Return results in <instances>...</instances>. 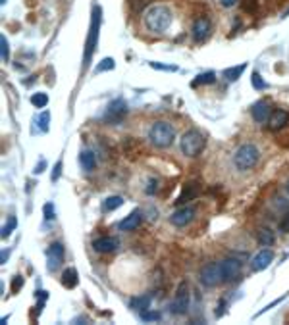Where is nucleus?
<instances>
[{"label": "nucleus", "mask_w": 289, "mask_h": 325, "mask_svg": "<svg viewBox=\"0 0 289 325\" xmlns=\"http://www.w3.org/2000/svg\"><path fill=\"white\" fill-rule=\"evenodd\" d=\"M258 158H260V152L256 148L253 142H247V144H241L239 148L235 150V156H233V164L239 171H249L258 164Z\"/></svg>", "instance_id": "nucleus-4"}, {"label": "nucleus", "mask_w": 289, "mask_h": 325, "mask_svg": "<svg viewBox=\"0 0 289 325\" xmlns=\"http://www.w3.org/2000/svg\"><path fill=\"white\" fill-rule=\"evenodd\" d=\"M216 81V73L214 71H207V73L197 75V79L193 81V87H198V85H212Z\"/></svg>", "instance_id": "nucleus-24"}, {"label": "nucleus", "mask_w": 289, "mask_h": 325, "mask_svg": "<svg viewBox=\"0 0 289 325\" xmlns=\"http://www.w3.org/2000/svg\"><path fill=\"white\" fill-rule=\"evenodd\" d=\"M16 227H17V219L14 216H8V219H6V225L2 227V239H8Z\"/></svg>", "instance_id": "nucleus-26"}, {"label": "nucleus", "mask_w": 289, "mask_h": 325, "mask_svg": "<svg viewBox=\"0 0 289 325\" xmlns=\"http://www.w3.org/2000/svg\"><path fill=\"white\" fill-rule=\"evenodd\" d=\"M60 171H62V162H56V166H54V171H52V181H58V177H60Z\"/></svg>", "instance_id": "nucleus-38"}, {"label": "nucleus", "mask_w": 289, "mask_h": 325, "mask_svg": "<svg viewBox=\"0 0 289 325\" xmlns=\"http://www.w3.org/2000/svg\"><path fill=\"white\" fill-rule=\"evenodd\" d=\"M150 306V296L149 294H143V296H137V298H133L131 300V308L133 310H137V312H147Z\"/></svg>", "instance_id": "nucleus-23"}, {"label": "nucleus", "mask_w": 289, "mask_h": 325, "mask_svg": "<svg viewBox=\"0 0 289 325\" xmlns=\"http://www.w3.org/2000/svg\"><path fill=\"white\" fill-rule=\"evenodd\" d=\"M285 191L289 192V181H287V183H285Z\"/></svg>", "instance_id": "nucleus-41"}, {"label": "nucleus", "mask_w": 289, "mask_h": 325, "mask_svg": "<svg viewBox=\"0 0 289 325\" xmlns=\"http://www.w3.org/2000/svg\"><path fill=\"white\" fill-rule=\"evenodd\" d=\"M272 262H274V252L270 248H262L255 258H253L251 267H253L255 271H264L266 267H270Z\"/></svg>", "instance_id": "nucleus-13"}, {"label": "nucleus", "mask_w": 289, "mask_h": 325, "mask_svg": "<svg viewBox=\"0 0 289 325\" xmlns=\"http://www.w3.org/2000/svg\"><path fill=\"white\" fill-rule=\"evenodd\" d=\"M150 67L154 69H162V71H177V66H164V64H158V62H150Z\"/></svg>", "instance_id": "nucleus-34"}, {"label": "nucleus", "mask_w": 289, "mask_h": 325, "mask_svg": "<svg viewBox=\"0 0 289 325\" xmlns=\"http://www.w3.org/2000/svg\"><path fill=\"white\" fill-rule=\"evenodd\" d=\"M141 319H145V321H158L160 319V312H143Z\"/></svg>", "instance_id": "nucleus-33"}, {"label": "nucleus", "mask_w": 289, "mask_h": 325, "mask_svg": "<svg viewBox=\"0 0 289 325\" xmlns=\"http://www.w3.org/2000/svg\"><path fill=\"white\" fill-rule=\"evenodd\" d=\"M201 283L205 285V287H208V289H212V287H216V285L224 283V275H222V267H220V264L218 262H210V264H207V266L201 269Z\"/></svg>", "instance_id": "nucleus-7"}, {"label": "nucleus", "mask_w": 289, "mask_h": 325, "mask_svg": "<svg viewBox=\"0 0 289 325\" xmlns=\"http://www.w3.org/2000/svg\"><path fill=\"white\" fill-rule=\"evenodd\" d=\"M289 123V112L287 110H274L272 116L268 117V129L270 131H280Z\"/></svg>", "instance_id": "nucleus-15"}, {"label": "nucleus", "mask_w": 289, "mask_h": 325, "mask_svg": "<svg viewBox=\"0 0 289 325\" xmlns=\"http://www.w3.org/2000/svg\"><path fill=\"white\" fill-rule=\"evenodd\" d=\"M141 221H143L141 210H133L129 216H125L124 219L120 221V229H122V231H135L141 225Z\"/></svg>", "instance_id": "nucleus-17"}, {"label": "nucleus", "mask_w": 289, "mask_h": 325, "mask_svg": "<svg viewBox=\"0 0 289 325\" xmlns=\"http://www.w3.org/2000/svg\"><path fill=\"white\" fill-rule=\"evenodd\" d=\"M175 139V131L170 123L166 121H157L150 125L149 129V141L157 146V148H168Z\"/></svg>", "instance_id": "nucleus-5"}, {"label": "nucleus", "mask_w": 289, "mask_h": 325, "mask_svg": "<svg viewBox=\"0 0 289 325\" xmlns=\"http://www.w3.org/2000/svg\"><path fill=\"white\" fill-rule=\"evenodd\" d=\"M100 21H102V10L100 6L93 8V17H91V27H89V35H87V41H85V54H83V69H87L93 60V54L97 50V42H99V29Z\"/></svg>", "instance_id": "nucleus-2"}, {"label": "nucleus", "mask_w": 289, "mask_h": 325, "mask_svg": "<svg viewBox=\"0 0 289 325\" xmlns=\"http://www.w3.org/2000/svg\"><path fill=\"white\" fill-rule=\"evenodd\" d=\"M258 242L262 244V246H270L274 242V235L270 229H260L258 231Z\"/></svg>", "instance_id": "nucleus-27"}, {"label": "nucleus", "mask_w": 289, "mask_h": 325, "mask_svg": "<svg viewBox=\"0 0 289 325\" xmlns=\"http://www.w3.org/2000/svg\"><path fill=\"white\" fill-rule=\"evenodd\" d=\"M120 246V239L116 237H99L93 241V248L100 252V254H108V252H114Z\"/></svg>", "instance_id": "nucleus-14"}, {"label": "nucleus", "mask_w": 289, "mask_h": 325, "mask_svg": "<svg viewBox=\"0 0 289 325\" xmlns=\"http://www.w3.org/2000/svg\"><path fill=\"white\" fill-rule=\"evenodd\" d=\"M220 4H222L224 8H233L237 4V0H220Z\"/></svg>", "instance_id": "nucleus-39"}, {"label": "nucleus", "mask_w": 289, "mask_h": 325, "mask_svg": "<svg viewBox=\"0 0 289 325\" xmlns=\"http://www.w3.org/2000/svg\"><path fill=\"white\" fill-rule=\"evenodd\" d=\"M251 83H253V87H255L256 91H264V89H268V83L260 77L258 71H253V75H251Z\"/></svg>", "instance_id": "nucleus-28"}, {"label": "nucleus", "mask_w": 289, "mask_h": 325, "mask_svg": "<svg viewBox=\"0 0 289 325\" xmlns=\"http://www.w3.org/2000/svg\"><path fill=\"white\" fill-rule=\"evenodd\" d=\"M79 164L85 171H93L95 166H97V158H95V152L91 150H83L81 154H79Z\"/></svg>", "instance_id": "nucleus-19"}, {"label": "nucleus", "mask_w": 289, "mask_h": 325, "mask_svg": "<svg viewBox=\"0 0 289 325\" xmlns=\"http://www.w3.org/2000/svg\"><path fill=\"white\" fill-rule=\"evenodd\" d=\"M116 67V62H114V58H104L102 62H100L99 66L95 67V71L97 73H102V71H112Z\"/></svg>", "instance_id": "nucleus-29"}, {"label": "nucleus", "mask_w": 289, "mask_h": 325, "mask_svg": "<svg viewBox=\"0 0 289 325\" xmlns=\"http://www.w3.org/2000/svg\"><path fill=\"white\" fill-rule=\"evenodd\" d=\"M245 69H247V64H239V66H235V67H228V69L224 71V77H226L228 81H237L241 75H243Z\"/></svg>", "instance_id": "nucleus-22"}, {"label": "nucleus", "mask_w": 289, "mask_h": 325, "mask_svg": "<svg viewBox=\"0 0 289 325\" xmlns=\"http://www.w3.org/2000/svg\"><path fill=\"white\" fill-rule=\"evenodd\" d=\"M150 0H129V8H131L135 14H139V12L145 10V6H147Z\"/></svg>", "instance_id": "nucleus-32"}, {"label": "nucleus", "mask_w": 289, "mask_h": 325, "mask_svg": "<svg viewBox=\"0 0 289 325\" xmlns=\"http://www.w3.org/2000/svg\"><path fill=\"white\" fill-rule=\"evenodd\" d=\"M77 283H79V277H77V271H75L74 267L64 269V273H62V285H64L66 289H75Z\"/></svg>", "instance_id": "nucleus-20"}, {"label": "nucleus", "mask_w": 289, "mask_h": 325, "mask_svg": "<svg viewBox=\"0 0 289 325\" xmlns=\"http://www.w3.org/2000/svg\"><path fill=\"white\" fill-rule=\"evenodd\" d=\"M193 219H195V208H191V206H183V208L175 210L172 216H170V221H172V225H175V227H185V225H189Z\"/></svg>", "instance_id": "nucleus-12"}, {"label": "nucleus", "mask_w": 289, "mask_h": 325, "mask_svg": "<svg viewBox=\"0 0 289 325\" xmlns=\"http://www.w3.org/2000/svg\"><path fill=\"white\" fill-rule=\"evenodd\" d=\"M122 204H124V198H122V196H118V194L108 196V198H104V202H102V212H114V210H118Z\"/></svg>", "instance_id": "nucleus-21"}, {"label": "nucleus", "mask_w": 289, "mask_h": 325, "mask_svg": "<svg viewBox=\"0 0 289 325\" xmlns=\"http://www.w3.org/2000/svg\"><path fill=\"white\" fill-rule=\"evenodd\" d=\"M272 112H274V110L270 108V104H268V102H264V100H260V102L253 104V108H251V114H253L255 121H258V123H264V121H268V117L272 116Z\"/></svg>", "instance_id": "nucleus-16"}, {"label": "nucleus", "mask_w": 289, "mask_h": 325, "mask_svg": "<svg viewBox=\"0 0 289 325\" xmlns=\"http://www.w3.org/2000/svg\"><path fill=\"white\" fill-rule=\"evenodd\" d=\"M191 31H193L195 42H205L210 37V33H212V23H210L208 17H198V19H195Z\"/></svg>", "instance_id": "nucleus-11"}, {"label": "nucleus", "mask_w": 289, "mask_h": 325, "mask_svg": "<svg viewBox=\"0 0 289 325\" xmlns=\"http://www.w3.org/2000/svg\"><path fill=\"white\" fill-rule=\"evenodd\" d=\"M125 116H127V104H125V100L116 98L108 104L106 114H104V121L112 125H118V123H122V119H124Z\"/></svg>", "instance_id": "nucleus-8"}, {"label": "nucleus", "mask_w": 289, "mask_h": 325, "mask_svg": "<svg viewBox=\"0 0 289 325\" xmlns=\"http://www.w3.org/2000/svg\"><path fill=\"white\" fill-rule=\"evenodd\" d=\"M0 54H2V60L10 58V46H8V39L4 35H0Z\"/></svg>", "instance_id": "nucleus-31"}, {"label": "nucleus", "mask_w": 289, "mask_h": 325, "mask_svg": "<svg viewBox=\"0 0 289 325\" xmlns=\"http://www.w3.org/2000/svg\"><path fill=\"white\" fill-rule=\"evenodd\" d=\"M198 192H201V187H198V183H189L183 187V192L177 196V200H175V206H182V204H187L189 200L197 198Z\"/></svg>", "instance_id": "nucleus-18"}, {"label": "nucleus", "mask_w": 289, "mask_h": 325, "mask_svg": "<svg viewBox=\"0 0 289 325\" xmlns=\"http://www.w3.org/2000/svg\"><path fill=\"white\" fill-rule=\"evenodd\" d=\"M207 146V139H205V135L197 131V129H189V131H185L182 135V139H180V148L185 156H189V158H195L198 156L203 150Z\"/></svg>", "instance_id": "nucleus-3"}, {"label": "nucleus", "mask_w": 289, "mask_h": 325, "mask_svg": "<svg viewBox=\"0 0 289 325\" xmlns=\"http://www.w3.org/2000/svg\"><path fill=\"white\" fill-rule=\"evenodd\" d=\"M21 287H24V279H21V277H19V275H17L16 279H14V281H12V291H14V292H17V291H19V289H21Z\"/></svg>", "instance_id": "nucleus-37"}, {"label": "nucleus", "mask_w": 289, "mask_h": 325, "mask_svg": "<svg viewBox=\"0 0 289 325\" xmlns=\"http://www.w3.org/2000/svg\"><path fill=\"white\" fill-rule=\"evenodd\" d=\"M8 256H10V252H8V250H4V252H2V256H0V260H2V264H6V260H8Z\"/></svg>", "instance_id": "nucleus-40"}, {"label": "nucleus", "mask_w": 289, "mask_h": 325, "mask_svg": "<svg viewBox=\"0 0 289 325\" xmlns=\"http://www.w3.org/2000/svg\"><path fill=\"white\" fill-rule=\"evenodd\" d=\"M189 302H191L189 285H187V281H182V283L177 285L175 294H173L172 302H170V312H172L173 316H183L189 310Z\"/></svg>", "instance_id": "nucleus-6"}, {"label": "nucleus", "mask_w": 289, "mask_h": 325, "mask_svg": "<svg viewBox=\"0 0 289 325\" xmlns=\"http://www.w3.org/2000/svg\"><path fill=\"white\" fill-rule=\"evenodd\" d=\"M220 267H222V275H224V283H231L235 281L237 277L243 271V264H241L237 258H226L220 262Z\"/></svg>", "instance_id": "nucleus-10"}, {"label": "nucleus", "mask_w": 289, "mask_h": 325, "mask_svg": "<svg viewBox=\"0 0 289 325\" xmlns=\"http://www.w3.org/2000/svg\"><path fill=\"white\" fill-rule=\"evenodd\" d=\"M45 217L47 219H54V204L52 202L45 204Z\"/></svg>", "instance_id": "nucleus-36"}, {"label": "nucleus", "mask_w": 289, "mask_h": 325, "mask_svg": "<svg viewBox=\"0 0 289 325\" xmlns=\"http://www.w3.org/2000/svg\"><path fill=\"white\" fill-rule=\"evenodd\" d=\"M31 104H33L35 108H45V106L49 104V94H45V92H35L33 96H31Z\"/></svg>", "instance_id": "nucleus-25"}, {"label": "nucleus", "mask_w": 289, "mask_h": 325, "mask_svg": "<svg viewBox=\"0 0 289 325\" xmlns=\"http://www.w3.org/2000/svg\"><path fill=\"white\" fill-rule=\"evenodd\" d=\"M37 123H39V129L42 133H47L50 127V112H42L41 116L37 117Z\"/></svg>", "instance_id": "nucleus-30"}, {"label": "nucleus", "mask_w": 289, "mask_h": 325, "mask_svg": "<svg viewBox=\"0 0 289 325\" xmlns=\"http://www.w3.org/2000/svg\"><path fill=\"white\" fill-rule=\"evenodd\" d=\"M172 10L162 4H154L145 12V25L150 33H164L172 25Z\"/></svg>", "instance_id": "nucleus-1"}, {"label": "nucleus", "mask_w": 289, "mask_h": 325, "mask_svg": "<svg viewBox=\"0 0 289 325\" xmlns=\"http://www.w3.org/2000/svg\"><path fill=\"white\" fill-rule=\"evenodd\" d=\"M280 231L281 233H289V212L285 214V216L281 217L280 221Z\"/></svg>", "instance_id": "nucleus-35"}, {"label": "nucleus", "mask_w": 289, "mask_h": 325, "mask_svg": "<svg viewBox=\"0 0 289 325\" xmlns=\"http://www.w3.org/2000/svg\"><path fill=\"white\" fill-rule=\"evenodd\" d=\"M64 258H66L64 244L62 242H52L49 246V252H47V269H49L50 273L56 271L58 267L64 264Z\"/></svg>", "instance_id": "nucleus-9"}]
</instances>
